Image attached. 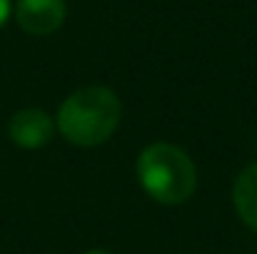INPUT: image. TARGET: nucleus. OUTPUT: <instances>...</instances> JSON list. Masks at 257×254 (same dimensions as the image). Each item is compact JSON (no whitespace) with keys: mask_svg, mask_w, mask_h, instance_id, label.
I'll return each instance as SVG.
<instances>
[{"mask_svg":"<svg viewBox=\"0 0 257 254\" xmlns=\"http://www.w3.org/2000/svg\"><path fill=\"white\" fill-rule=\"evenodd\" d=\"M120 117L122 105L115 90L105 85H87L63 100L55 127L75 147H97L115 135Z\"/></svg>","mask_w":257,"mask_h":254,"instance_id":"nucleus-1","label":"nucleus"},{"mask_svg":"<svg viewBox=\"0 0 257 254\" xmlns=\"http://www.w3.org/2000/svg\"><path fill=\"white\" fill-rule=\"evenodd\" d=\"M140 187L160 204H182L197 189V169L190 155L170 142L148 145L135 162Z\"/></svg>","mask_w":257,"mask_h":254,"instance_id":"nucleus-2","label":"nucleus"},{"mask_svg":"<svg viewBox=\"0 0 257 254\" xmlns=\"http://www.w3.org/2000/svg\"><path fill=\"white\" fill-rule=\"evenodd\" d=\"M55 135L53 117L40 107H23L8 120V137L23 150L45 147Z\"/></svg>","mask_w":257,"mask_h":254,"instance_id":"nucleus-3","label":"nucleus"},{"mask_svg":"<svg viewBox=\"0 0 257 254\" xmlns=\"http://www.w3.org/2000/svg\"><path fill=\"white\" fill-rule=\"evenodd\" d=\"M65 0H18L15 20L28 35H50L65 23Z\"/></svg>","mask_w":257,"mask_h":254,"instance_id":"nucleus-4","label":"nucleus"},{"mask_svg":"<svg viewBox=\"0 0 257 254\" xmlns=\"http://www.w3.org/2000/svg\"><path fill=\"white\" fill-rule=\"evenodd\" d=\"M232 204L240 219L257 232V162L237 174L232 184Z\"/></svg>","mask_w":257,"mask_h":254,"instance_id":"nucleus-5","label":"nucleus"},{"mask_svg":"<svg viewBox=\"0 0 257 254\" xmlns=\"http://www.w3.org/2000/svg\"><path fill=\"white\" fill-rule=\"evenodd\" d=\"M10 10H13L10 0H0V28L8 23V18H10Z\"/></svg>","mask_w":257,"mask_h":254,"instance_id":"nucleus-6","label":"nucleus"},{"mask_svg":"<svg viewBox=\"0 0 257 254\" xmlns=\"http://www.w3.org/2000/svg\"><path fill=\"white\" fill-rule=\"evenodd\" d=\"M85 254H112V252H107V249H87Z\"/></svg>","mask_w":257,"mask_h":254,"instance_id":"nucleus-7","label":"nucleus"}]
</instances>
